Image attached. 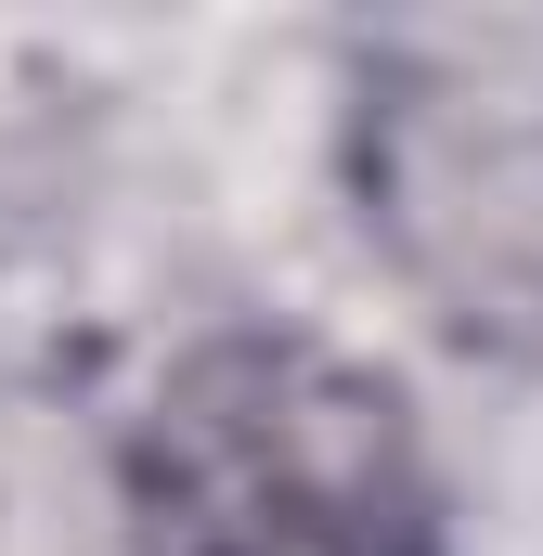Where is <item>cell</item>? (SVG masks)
Returning <instances> with one entry per match:
<instances>
[{
	"label": "cell",
	"mask_w": 543,
	"mask_h": 556,
	"mask_svg": "<svg viewBox=\"0 0 543 556\" xmlns=\"http://www.w3.org/2000/svg\"><path fill=\"white\" fill-rule=\"evenodd\" d=\"M130 556H453L402 376L337 337H194L117 453Z\"/></svg>",
	"instance_id": "1"
},
{
	"label": "cell",
	"mask_w": 543,
	"mask_h": 556,
	"mask_svg": "<svg viewBox=\"0 0 543 556\" xmlns=\"http://www.w3.org/2000/svg\"><path fill=\"white\" fill-rule=\"evenodd\" d=\"M337 155L363 247L414 311L479 350L543 363V26L531 13H414L350 52Z\"/></svg>",
	"instance_id": "2"
}]
</instances>
